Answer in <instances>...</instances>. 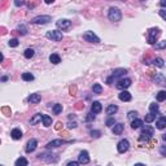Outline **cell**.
I'll return each instance as SVG.
<instances>
[{
    "instance_id": "cell-1",
    "label": "cell",
    "mask_w": 166,
    "mask_h": 166,
    "mask_svg": "<svg viewBox=\"0 0 166 166\" xmlns=\"http://www.w3.org/2000/svg\"><path fill=\"white\" fill-rule=\"evenodd\" d=\"M108 17H109V20L113 21V22H118V21H121V18H122V13H121V11L118 8L112 7L108 12Z\"/></svg>"
},
{
    "instance_id": "cell-2",
    "label": "cell",
    "mask_w": 166,
    "mask_h": 166,
    "mask_svg": "<svg viewBox=\"0 0 166 166\" xmlns=\"http://www.w3.org/2000/svg\"><path fill=\"white\" fill-rule=\"evenodd\" d=\"M161 31L158 27H153V29H151L148 31V38H147V40H148L149 44H155L156 40H157V38L160 36Z\"/></svg>"
},
{
    "instance_id": "cell-3",
    "label": "cell",
    "mask_w": 166,
    "mask_h": 166,
    "mask_svg": "<svg viewBox=\"0 0 166 166\" xmlns=\"http://www.w3.org/2000/svg\"><path fill=\"white\" fill-rule=\"evenodd\" d=\"M46 36L48 39H51V40H53V42H60L62 39V34H61V31H58V30H51V31H47Z\"/></svg>"
},
{
    "instance_id": "cell-4",
    "label": "cell",
    "mask_w": 166,
    "mask_h": 166,
    "mask_svg": "<svg viewBox=\"0 0 166 166\" xmlns=\"http://www.w3.org/2000/svg\"><path fill=\"white\" fill-rule=\"evenodd\" d=\"M51 20H52L51 16H38V17L32 18L31 23H34V25H46V23H48Z\"/></svg>"
},
{
    "instance_id": "cell-5",
    "label": "cell",
    "mask_w": 166,
    "mask_h": 166,
    "mask_svg": "<svg viewBox=\"0 0 166 166\" xmlns=\"http://www.w3.org/2000/svg\"><path fill=\"white\" fill-rule=\"evenodd\" d=\"M83 39L86 42H90V43H100V38L97 35H95L92 31H86L83 34Z\"/></svg>"
},
{
    "instance_id": "cell-6",
    "label": "cell",
    "mask_w": 166,
    "mask_h": 166,
    "mask_svg": "<svg viewBox=\"0 0 166 166\" xmlns=\"http://www.w3.org/2000/svg\"><path fill=\"white\" fill-rule=\"evenodd\" d=\"M153 134H155V130L151 127V126H145V127L143 128V131H142V134H140V140H144V139H149V138L153 136Z\"/></svg>"
},
{
    "instance_id": "cell-7",
    "label": "cell",
    "mask_w": 166,
    "mask_h": 166,
    "mask_svg": "<svg viewBox=\"0 0 166 166\" xmlns=\"http://www.w3.org/2000/svg\"><path fill=\"white\" fill-rule=\"evenodd\" d=\"M131 86V79H128V78H123V79H120V81L117 82V85L116 87L118 88V90L121 91H125L127 87H130Z\"/></svg>"
},
{
    "instance_id": "cell-8",
    "label": "cell",
    "mask_w": 166,
    "mask_h": 166,
    "mask_svg": "<svg viewBox=\"0 0 166 166\" xmlns=\"http://www.w3.org/2000/svg\"><path fill=\"white\" fill-rule=\"evenodd\" d=\"M56 26H57L60 30H67V29L71 27V21L66 20V18H64V20H58L57 22H56Z\"/></svg>"
},
{
    "instance_id": "cell-9",
    "label": "cell",
    "mask_w": 166,
    "mask_h": 166,
    "mask_svg": "<svg viewBox=\"0 0 166 166\" xmlns=\"http://www.w3.org/2000/svg\"><path fill=\"white\" fill-rule=\"evenodd\" d=\"M128 148H130V143H128V140H126V139L121 140L120 143H118V145H117V149H118L120 153H125L126 151H128Z\"/></svg>"
},
{
    "instance_id": "cell-10",
    "label": "cell",
    "mask_w": 166,
    "mask_h": 166,
    "mask_svg": "<svg viewBox=\"0 0 166 166\" xmlns=\"http://www.w3.org/2000/svg\"><path fill=\"white\" fill-rule=\"evenodd\" d=\"M78 161H79V163H88L90 162V156H88V152L87 151H82L81 153H79V156H78Z\"/></svg>"
},
{
    "instance_id": "cell-11",
    "label": "cell",
    "mask_w": 166,
    "mask_h": 166,
    "mask_svg": "<svg viewBox=\"0 0 166 166\" xmlns=\"http://www.w3.org/2000/svg\"><path fill=\"white\" fill-rule=\"evenodd\" d=\"M36 145H38V142H36V139H31L27 142L26 144V152L27 153H31V152H34L35 149H36Z\"/></svg>"
},
{
    "instance_id": "cell-12",
    "label": "cell",
    "mask_w": 166,
    "mask_h": 166,
    "mask_svg": "<svg viewBox=\"0 0 166 166\" xmlns=\"http://www.w3.org/2000/svg\"><path fill=\"white\" fill-rule=\"evenodd\" d=\"M40 100H42L40 93H31V95L27 97V101H29L30 104H39Z\"/></svg>"
},
{
    "instance_id": "cell-13",
    "label": "cell",
    "mask_w": 166,
    "mask_h": 166,
    "mask_svg": "<svg viewBox=\"0 0 166 166\" xmlns=\"http://www.w3.org/2000/svg\"><path fill=\"white\" fill-rule=\"evenodd\" d=\"M64 143H65V140L56 139V140H52V142H50V143L47 144V148H48V149H51V148H57V147L62 145Z\"/></svg>"
},
{
    "instance_id": "cell-14",
    "label": "cell",
    "mask_w": 166,
    "mask_h": 166,
    "mask_svg": "<svg viewBox=\"0 0 166 166\" xmlns=\"http://www.w3.org/2000/svg\"><path fill=\"white\" fill-rule=\"evenodd\" d=\"M101 110H103V105L100 104L99 101H93L92 106H91V112H92L93 114H97V113H100Z\"/></svg>"
},
{
    "instance_id": "cell-15",
    "label": "cell",
    "mask_w": 166,
    "mask_h": 166,
    "mask_svg": "<svg viewBox=\"0 0 166 166\" xmlns=\"http://www.w3.org/2000/svg\"><path fill=\"white\" fill-rule=\"evenodd\" d=\"M118 97H120L121 101H130L131 100V93L128 92V91H121V93L118 95Z\"/></svg>"
},
{
    "instance_id": "cell-16",
    "label": "cell",
    "mask_w": 166,
    "mask_h": 166,
    "mask_svg": "<svg viewBox=\"0 0 166 166\" xmlns=\"http://www.w3.org/2000/svg\"><path fill=\"white\" fill-rule=\"evenodd\" d=\"M55 155H39V158L43 161H47V162H56L57 161V157H52Z\"/></svg>"
},
{
    "instance_id": "cell-17",
    "label": "cell",
    "mask_w": 166,
    "mask_h": 166,
    "mask_svg": "<svg viewBox=\"0 0 166 166\" xmlns=\"http://www.w3.org/2000/svg\"><path fill=\"white\" fill-rule=\"evenodd\" d=\"M127 73L126 69H116L112 74V78H120V77H125V74Z\"/></svg>"
},
{
    "instance_id": "cell-18",
    "label": "cell",
    "mask_w": 166,
    "mask_h": 166,
    "mask_svg": "<svg viewBox=\"0 0 166 166\" xmlns=\"http://www.w3.org/2000/svg\"><path fill=\"white\" fill-rule=\"evenodd\" d=\"M11 136H12V139H15V140H20L21 138H22V131H21L20 128H15V130H12Z\"/></svg>"
},
{
    "instance_id": "cell-19",
    "label": "cell",
    "mask_w": 166,
    "mask_h": 166,
    "mask_svg": "<svg viewBox=\"0 0 166 166\" xmlns=\"http://www.w3.org/2000/svg\"><path fill=\"white\" fill-rule=\"evenodd\" d=\"M123 127H125V126H123L122 123H117V125H114L113 134L114 135H121V134H122V131H123Z\"/></svg>"
},
{
    "instance_id": "cell-20",
    "label": "cell",
    "mask_w": 166,
    "mask_h": 166,
    "mask_svg": "<svg viewBox=\"0 0 166 166\" xmlns=\"http://www.w3.org/2000/svg\"><path fill=\"white\" fill-rule=\"evenodd\" d=\"M156 127H157L158 130H162V128L166 127V117H161L160 120L156 122Z\"/></svg>"
},
{
    "instance_id": "cell-21",
    "label": "cell",
    "mask_w": 166,
    "mask_h": 166,
    "mask_svg": "<svg viewBox=\"0 0 166 166\" xmlns=\"http://www.w3.org/2000/svg\"><path fill=\"white\" fill-rule=\"evenodd\" d=\"M50 61L52 62V64L57 65V64H60V62H61V58H60V56H58L57 53H52V55L50 56Z\"/></svg>"
},
{
    "instance_id": "cell-22",
    "label": "cell",
    "mask_w": 166,
    "mask_h": 166,
    "mask_svg": "<svg viewBox=\"0 0 166 166\" xmlns=\"http://www.w3.org/2000/svg\"><path fill=\"white\" fill-rule=\"evenodd\" d=\"M117 112H118V106L114 105V104L109 105L108 108H106V114H109V116H113V114L117 113Z\"/></svg>"
},
{
    "instance_id": "cell-23",
    "label": "cell",
    "mask_w": 166,
    "mask_h": 166,
    "mask_svg": "<svg viewBox=\"0 0 166 166\" xmlns=\"http://www.w3.org/2000/svg\"><path fill=\"white\" fill-rule=\"evenodd\" d=\"M40 121H43V114H35L31 118V121H30V125H36Z\"/></svg>"
},
{
    "instance_id": "cell-24",
    "label": "cell",
    "mask_w": 166,
    "mask_h": 166,
    "mask_svg": "<svg viewBox=\"0 0 166 166\" xmlns=\"http://www.w3.org/2000/svg\"><path fill=\"white\" fill-rule=\"evenodd\" d=\"M43 125L46 126V127H50V126L52 125V118H51L50 116L43 114Z\"/></svg>"
},
{
    "instance_id": "cell-25",
    "label": "cell",
    "mask_w": 166,
    "mask_h": 166,
    "mask_svg": "<svg viewBox=\"0 0 166 166\" xmlns=\"http://www.w3.org/2000/svg\"><path fill=\"white\" fill-rule=\"evenodd\" d=\"M142 125H143V121L139 120V118H136V120H134V121L131 122V127L134 128V130H136V128L142 127Z\"/></svg>"
},
{
    "instance_id": "cell-26",
    "label": "cell",
    "mask_w": 166,
    "mask_h": 166,
    "mask_svg": "<svg viewBox=\"0 0 166 166\" xmlns=\"http://www.w3.org/2000/svg\"><path fill=\"white\" fill-rule=\"evenodd\" d=\"M15 165L16 166H27V160L25 157H20V158H17Z\"/></svg>"
},
{
    "instance_id": "cell-27",
    "label": "cell",
    "mask_w": 166,
    "mask_h": 166,
    "mask_svg": "<svg viewBox=\"0 0 166 166\" xmlns=\"http://www.w3.org/2000/svg\"><path fill=\"white\" fill-rule=\"evenodd\" d=\"M23 55H25V57H26V58H31V57H34L35 51L32 50V48H27V50H25Z\"/></svg>"
},
{
    "instance_id": "cell-28",
    "label": "cell",
    "mask_w": 166,
    "mask_h": 166,
    "mask_svg": "<svg viewBox=\"0 0 166 166\" xmlns=\"http://www.w3.org/2000/svg\"><path fill=\"white\" fill-rule=\"evenodd\" d=\"M22 79L25 82H31V81H34V75H32L31 73H23L22 74Z\"/></svg>"
},
{
    "instance_id": "cell-29",
    "label": "cell",
    "mask_w": 166,
    "mask_h": 166,
    "mask_svg": "<svg viewBox=\"0 0 166 166\" xmlns=\"http://www.w3.org/2000/svg\"><path fill=\"white\" fill-rule=\"evenodd\" d=\"M156 50H166V40H161L155 44Z\"/></svg>"
},
{
    "instance_id": "cell-30",
    "label": "cell",
    "mask_w": 166,
    "mask_h": 166,
    "mask_svg": "<svg viewBox=\"0 0 166 166\" xmlns=\"http://www.w3.org/2000/svg\"><path fill=\"white\" fill-rule=\"evenodd\" d=\"M156 97H157V101H163V100H166V91H160V92L156 95Z\"/></svg>"
},
{
    "instance_id": "cell-31",
    "label": "cell",
    "mask_w": 166,
    "mask_h": 166,
    "mask_svg": "<svg viewBox=\"0 0 166 166\" xmlns=\"http://www.w3.org/2000/svg\"><path fill=\"white\" fill-rule=\"evenodd\" d=\"M153 64H155L156 66H158V67H163V66H165V64H163V60H162V58H160V57L155 58V60H153Z\"/></svg>"
},
{
    "instance_id": "cell-32",
    "label": "cell",
    "mask_w": 166,
    "mask_h": 166,
    "mask_svg": "<svg viewBox=\"0 0 166 166\" xmlns=\"http://www.w3.org/2000/svg\"><path fill=\"white\" fill-rule=\"evenodd\" d=\"M92 90H93V93H101L103 92V87L99 85V83H95L93 87H92Z\"/></svg>"
},
{
    "instance_id": "cell-33",
    "label": "cell",
    "mask_w": 166,
    "mask_h": 166,
    "mask_svg": "<svg viewBox=\"0 0 166 166\" xmlns=\"http://www.w3.org/2000/svg\"><path fill=\"white\" fill-rule=\"evenodd\" d=\"M61 112H62V105L61 104H55V106H53V113L60 114Z\"/></svg>"
},
{
    "instance_id": "cell-34",
    "label": "cell",
    "mask_w": 166,
    "mask_h": 166,
    "mask_svg": "<svg viewBox=\"0 0 166 166\" xmlns=\"http://www.w3.org/2000/svg\"><path fill=\"white\" fill-rule=\"evenodd\" d=\"M155 118H156V114L155 113H149L148 116H145V122L147 123H151V122H153V121H155Z\"/></svg>"
},
{
    "instance_id": "cell-35",
    "label": "cell",
    "mask_w": 166,
    "mask_h": 166,
    "mask_svg": "<svg viewBox=\"0 0 166 166\" xmlns=\"http://www.w3.org/2000/svg\"><path fill=\"white\" fill-rule=\"evenodd\" d=\"M149 109H151V113H155L156 112H158V104H156V103H153V104L149 105Z\"/></svg>"
},
{
    "instance_id": "cell-36",
    "label": "cell",
    "mask_w": 166,
    "mask_h": 166,
    "mask_svg": "<svg viewBox=\"0 0 166 166\" xmlns=\"http://www.w3.org/2000/svg\"><path fill=\"white\" fill-rule=\"evenodd\" d=\"M18 46V39H11L9 40V47H17Z\"/></svg>"
},
{
    "instance_id": "cell-37",
    "label": "cell",
    "mask_w": 166,
    "mask_h": 166,
    "mask_svg": "<svg viewBox=\"0 0 166 166\" xmlns=\"http://www.w3.org/2000/svg\"><path fill=\"white\" fill-rule=\"evenodd\" d=\"M114 123H116V121H114V118H109V120L106 121V126H109V127H110V126H113Z\"/></svg>"
},
{
    "instance_id": "cell-38",
    "label": "cell",
    "mask_w": 166,
    "mask_h": 166,
    "mask_svg": "<svg viewBox=\"0 0 166 166\" xmlns=\"http://www.w3.org/2000/svg\"><path fill=\"white\" fill-rule=\"evenodd\" d=\"M160 16L166 21V11H165V9H161V11H160Z\"/></svg>"
},
{
    "instance_id": "cell-39",
    "label": "cell",
    "mask_w": 166,
    "mask_h": 166,
    "mask_svg": "<svg viewBox=\"0 0 166 166\" xmlns=\"http://www.w3.org/2000/svg\"><path fill=\"white\" fill-rule=\"evenodd\" d=\"M136 112H130V113H128V118H131V120H132V118H135V117H136Z\"/></svg>"
},
{
    "instance_id": "cell-40",
    "label": "cell",
    "mask_w": 166,
    "mask_h": 166,
    "mask_svg": "<svg viewBox=\"0 0 166 166\" xmlns=\"http://www.w3.org/2000/svg\"><path fill=\"white\" fill-rule=\"evenodd\" d=\"M160 153L162 156H166V147H161V148H160Z\"/></svg>"
},
{
    "instance_id": "cell-41",
    "label": "cell",
    "mask_w": 166,
    "mask_h": 166,
    "mask_svg": "<svg viewBox=\"0 0 166 166\" xmlns=\"http://www.w3.org/2000/svg\"><path fill=\"white\" fill-rule=\"evenodd\" d=\"M92 120H95V114H92V112H91L87 116V121H92Z\"/></svg>"
},
{
    "instance_id": "cell-42",
    "label": "cell",
    "mask_w": 166,
    "mask_h": 166,
    "mask_svg": "<svg viewBox=\"0 0 166 166\" xmlns=\"http://www.w3.org/2000/svg\"><path fill=\"white\" fill-rule=\"evenodd\" d=\"M67 166H79V162H75V161H73V162H69V163H67Z\"/></svg>"
},
{
    "instance_id": "cell-43",
    "label": "cell",
    "mask_w": 166,
    "mask_h": 166,
    "mask_svg": "<svg viewBox=\"0 0 166 166\" xmlns=\"http://www.w3.org/2000/svg\"><path fill=\"white\" fill-rule=\"evenodd\" d=\"M18 30H22V34L23 35H25V34H26V27H25V26H20V27H18Z\"/></svg>"
},
{
    "instance_id": "cell-44",
    "label": "cell",
    "mask_w": 166,
    "mask_h": 166,
    "mask_svg": "<svg viewBox=\"0 0 166 166\" xmlns=\"http://www.w3.org/2000/svg\"><path fill=\"white\" fill-rule=\"evenodd\" d=\"M71 127H77V123H69V128H71Z\"/></svg>"
},
{
    "instance_id": "cell-45",
    "label": "cell",
    "mask_w": 166,
    "mask_h": 166,
    "mask_svg": "<svg viewBox=\"0 0 166 166\" xmlns=\"http://www.w3.org/2000/svg\"><path fill=\"white\" fill-rule=\"evenodd\" d=\"M16 5H17V7H20V5H22V4H23V1H16Z\"/></svg>"
},
{
    "instance_id": "cell-46",
    "label": "cell",
    "mask_w": 166,
    "mask_h": 166,
    "mask_svg": "<svg viewBox=\"0 0 166 166\" xmlns=\"http://www.w3.org/2000/svg\"><path fill=\"white\" fill-rule=\"evenodd\" d=\"M160 5H161V7H166V1H165V0H162V1H161Z\"/></svg>"
},
{
    "instance_id": "cell-47",
    "label": "cell",
    "mask_w": 166,
    "mask_h": 166,
    "mask_svg": "<svg viewBox=\"0 0 166 166\" xmlns=\"http://www.w3.org/2000/svg\"><path fill=\"white\" fill-rule=\"evenodd\" d=\"M134 166H145V165H144V163H140V162H139V163H135Z\"/></svg>"
},
{
    "instance_id": "cell-48",
    "label": "cell",
    "mask_w": 166,
    "mask_h": 166,
    "mask_svg": "<svg viewBox=\"0 0 166 166\" xmlns=\"http://www.w3.org/2000/svg\"><path fill=\"white\" fill-rule=\"evenodd\" d=\"M162 139H163V140H165V142H166V134H165V135H162Z\"/></svg>"
},
{
    "instance_id": "cell-49",
    "label": "cell",
    "mask_w": 166,
    "mask_h": 166,
    "mask_svg": "<svg viewBox=\"0 0 166 166\" xmlns=\"http://www.w3.org/2000/svg\"><path fill=\"white\" fill-rule=\"evenodd\" d=\"M165 83H166V78H165Z\"/></svg>"
}]
</instances>
